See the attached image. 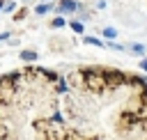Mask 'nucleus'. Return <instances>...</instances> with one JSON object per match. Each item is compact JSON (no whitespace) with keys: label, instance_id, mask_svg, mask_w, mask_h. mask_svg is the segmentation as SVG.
I'll return each mask as SVG.
<instances>
[{"label":"nucleus","instance_id":"nucleus-1","mask_svg":"<svg viewBox=\"0 0 147 140\" xmlns=\"http://www.w3.org/2000/svg\"><path fill=\"white\" fill-rule=\"evenodd\" d=\"M57 11H62V14L64 11H76V2L74 0H62L60 7H57Z\"/></svg>","mask_w":147,"mask_h":140},{"label":"nucleus","instance_id":"nucleus-6","mask_svg":"<svg viewBox=\"0 0 147 140\" xmlns=\"http://www.w3.org/2000/svg\"><path fill=\"white\" fill-rule=\"evenodd\" d=\"M85 41L87 44H94V46H103V41H99L96 37H85Z\"/></svg>","mask_w":147,"mask_h":140},{"label":"nucleus","instance_id":"nucleus-7","mask_svg":"<svg viewBox=\"0 0 147 140\" xmlns=\"http://www.w3.org/2000/svg\"><path fill=\"white\" fill-rule=\"evenodd\" d=\"M62 25H64V18H62V16H57V18L53 21V28H62Z\"/></svg>","mask_w":147,"mask_h":140},{"label":"nucleus","instance_id":"nucleus-4","mask_svg":"<svg viewBox=\"0 0 147 140\" xmlns=\"http://www.w3.org/2000/svg\"><path fill=\"white\" fill-rule=\"evenodd\" d=\"M53 9V5H39L37 7V14H46V11H51Z\"/></svg>","mask_w":147,"mask_h":140},{"label":"nucleus","instance_id":"nucleus-12","mask_svg":"<svg viewBox=\"0 0 147 140\" xmlns=\"http://www.w3.org/2000/svg\"><path fill=\"white\" fill-rule=\"evenodd\" d=\"M44 2H46V0H44Z\"/></svg>","mask_w":147,"mask_h":140},{"label":"nucleus","instance_id":"nucleus-8","mask_svg":"<svg viewBox=\"0 0 147 140\" xmlns=\"http://www.w3.org/2000/svg\"><path fill=\"white\" fill-rule=\"evenodd\" d=\"M103 34H106V37H108V39H113V37H115V34H117V32H115V30H113V28H106V30H103Z\"/></svg>","mask_w":147,"mask_h":140},{"label":"nucleus","instance_id":"nucleus-10","mask_svg":"<svg viewBox=\"0 0 147 140\" xmlns=\"http://www.w3.org/2000/svg\"><path fill=\"white\" fill-rule=\"evenodd\" d=\"M140 67H142V69H147V60H142V62H140Z\"/></svg>","mask_w":147,"mask_h":140},{"label":"nucleus","instance_id":"nucleus-5","mask_svg":"<svg viewBox=\"0 0 147 140\" xmlns=\"http://www.w3.org/2000/svg\"><path fill=\"white\" fill-rule=\"evenodd\" d=\"M14 9H16V5H14V2H5V7H2V11H7V14H11Z\"/></svg>","mask_w":147,"mask_h":140},{"label":"nucleus","instance_id":"nucleus-3","mask_svg":"<svg viewBox=\"0 0 147 140\" xmlns=\"http://www.w3.org/2000/svg\"><path fill=\"white\" fill-rule=\"evenodd\" d=\"M69 25H71V30H74V32H83V23H80V21H71Z\"/></svg>","mask_w":147,"mask_h":140},{"label":"nucleus","instance_id":"nucleus-9","mask_svg":"<svg viewBox=\"0 0 147 140\" xmlns=\"http://www.w3.org/2000/svg\"><path fill=\"white\" fill-rule=\"evenodd\" d=\"M7 37H9V32H0V41H2V39H7Z\"/></svg>","mask_w":147,"mask_h":140},{"label":"nucleus","instance_id":"nucleus-2","mask_svg":"<svg viewBox=\"0 0 147 140\" xmlns=\"http://www.w3.org/2000/svg\"><path fill=\"white\" fill-rule=\"evenodd\" d=\"M21 60H25V62H34V60H37V53H34V50H23V53H21Z\"/></svg>","mask_w":147,"mask_h":140},{"label":"nucleus","instance_id":"nucleus-11","mask_svg":"<svg viewBox=\"0 0 147 140\" xmlns=\"http://www.w3.org/2000/svg\"><path fill=\"white\" fill-rule=\"evenodd\" d=\"M2 7H5V2H2V0H0V11H2Z\"/></svg>","mask_w":147,"mask_h":140}]
</instances>
